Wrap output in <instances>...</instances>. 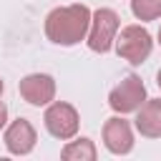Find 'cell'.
<instances>
[{"instance_id": "obj_1", "label": "cell", "mask_w": 161, "mask_h": 161, "mask_svg": "<svg viewBox=\"0 0 161 161\" xmlns=\"http://www.w3.org/2000/svg\"><path fill=\"white\" fill-rule=\"evenodd\" d=\"M91 10L83 3L53 8L45 15V35L55 45H75L86 40L88 28H91Z\"/></svg>"}, {"instance_id": "obj_2", "label": "cell", "mask_w": 161, "mask_h": 161, "mask_svg": "<svg viewBox=\"0 0 161 161\" xmlns=\"http://www.w3.org/2000/svg\"><path fill=\"white\" fill-rule=\"evenodd\" d=\"M118 28H121L118 13L111 10V8H98L91 15V28H88V35H86L88 48L93 53H108L116 43Z\"/></svg>"}, {"instance_id": "obj_3", "label": "cell", "mask_w": 161, "mask_h": 161, "mask_svg": "<svg viewBox=\"0 0 161 161\" xmlns=\"http://www.w3.org/2000/svg\"><path fill=\"white\" fill-rule=\"evenodd\" d=\"M151 50H153L151 33L141 25H126L116 35V53L131 65H141L151 55Z\"/></svg>"}, {"instance_id": "obj_4", "label": "cell", "mask_w": 161, "mask_h": 161, "mask_svg": "<svg viewBox=\"0 0 161 161\" xmlns=\"http://www.w3.org/2000/svg\"><path fill=\"white\" fill-rule=\"evenodd\" d=\"M43 121H45L48 133L55 136V138H60V141L73 138V136L78 133V126H80L78 111H75L70 103H65V101H53V103H48Z\"/></svg>"}, {"instance_id": "obj_5", "label": "cell", "mask_w": 161, "mask_h": 161, "mask_svg": "<svg viewBox=\"0 0 161 161\" xmlns=\"http://www.w3.org/2000/svg\"><path fill=\"white\" fill-rule=\"evenodd\" d=\"M146 101V86L138 75H126L111 93H108V106L116 111V113H133L143 106Z\"/></svg>"}, {"instance_id": "obj_6", "label": "cell", "mask_w": 161, "mask_h": 161, "mask_svg": "<svg viewBox=\"0 0 161 161\" xmlns=\"http://www.w3.org/2000/svg\"><path fill=\"white\" fill-rule=\"evenodd\" d=\"M18 91L30 106H48L55 98V80L48 73H30L20 78Z\"/></svg>"}, {"instance_id": "obj_7", "label": "cell", "mask_w": 161, "mask_h": 161, "mask_svg": "<svg viewBox=\"0 0 161 161\" xmlns=\"http://www.w3.org/2000/svg\"><path fill=\"white\" fill-rule=\"evenodd\" d=\"M3 141H5V148L13 156H25V153H30L35 148L38 136H35V128H33V123L28 118H15L13 123L5 126Z\"/></svg>"}, {"instance_id": "obj_8", "label": "cell", "mask_w": 161, "mask_h": 161, "mask_svg": "<svg viewBox=\"0 0 161 161\" xmlns=\"http://www.w3.org/2000/svg\"><path fill=\"white\" fill-rule=\"evenodd\" d=\"M103 143L111 153L123 156L133 148V128L123 116H113L103 123Z\"/></svg>"}, {"instance_id": "obj_9", "label": "cell", "mask_w": 161, "mask_h": 161, "mask_svg": "<svg viewBox=\"0 0 161 161\" xmlns=\"http://www.w3.org/2000/svg\"><path fill=\"white\" fill-rule=\"evenodd\" d=\"M136 131L146 138H161V98H146L136 111Z\"/></svg>"}, {"instance_id": "obj_10", "label": "cell", "mask_w": 161, "mask_h": 161, "mask_svg": "<svg viewBox=\"0 0 161 161\" xmlns=\"http://www.w3.org/2000/svg\"><path fill=\"white\" fill-rule=\"evenodd\" d=\"M60 156L65 161H96L98 153H96V146H93L91 138H75V141L63 146Z\"/></svg>"}, {"instance_id": "obj_11", "label": "cell", "mask_w": 161, "mask_h": 161, "mask_svg": "<svg viewBox=\"0 0 161 161\" xmlns=\"http://www.w3.org/2000/svg\"><path fill=\"white\" fill-rule=\"evenodd\" d=\"M131 13L143 23L156 20L161 18V0H131Z\"/></svg>"}, {"instance_id": "obj_12", "label": "cell", "mask_w": 161, "mask_h": 161, "mask_svg": "<svg viewBox=\"0 0 161 161\" xmlns=\"http://www.w3.org/2000/svg\"><path fill=\"white\" fill-rule=\"evenodd\" d=\"M5 126H8V106L0 101V131H3Z\"/></svg>"}, {"instance_id": "obj_13", "label": "cell", "mask_w": 161, "mask_h": 161, "mask_svg": "<svg viewBox=\"0 0 161 161\" xmlns=\"http://www.w3.org/2000/svg\"><path fill=\"white\" fill-rule=\"evenodd\" d=\"M156 83H158V88H161V70H158V75H156Z\"/></svg>"}, {"instance_id": "obj_14", "label": "cell", "mask_w": 161, "mask_h": 161, "mask_svg": "<svg viewBox=\"0 0 161 161\" xmlns=\"http://www.w3.org/2000/svg\"><path fill=\"white\" fill-rule=\"evenodd\" d=\"M3 88H5V86H3V78H0V93H3Z\"/></svg>"}, {"instance_id": "obj_15", "label": "cell", "mask_w": 161, "mask_h": 161, "mask_svg": "<svg viewBox=\"0 0 161 161\" xmlns=\"http://www.w3.org/2000/svg\"><path fill=\"white\" fill-rule=\"evenodd\" d=\"M158 43H161V28H158Z\"/></svg>"}]
</instances>
